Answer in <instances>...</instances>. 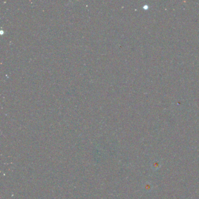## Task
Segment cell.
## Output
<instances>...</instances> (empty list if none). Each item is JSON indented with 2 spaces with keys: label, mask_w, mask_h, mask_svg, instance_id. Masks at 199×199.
Wrapping results in <instances>:
<instances>
[{
  "label": "cell",
  "mask_w": 199,
  "mask_h": 199,
  "mask_svg": "<svg viewBox=\"0 0 199 199\" xmlns=\"http://www.w3.org/2000/svg\"><path fill=\"white\" fill-rule=\"evenodd\" d=\"M159 165H159V163L158 162H155L153 163V167L154 169H157L158 168H159V167H160Z\"/></svg>",
  "instance_id": "1"
}]
</instances>
